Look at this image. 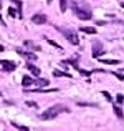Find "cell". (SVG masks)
<instances>
[{
  "instance_id": "obj_19",
  "label": "cell",
  "mask_w": 124,
  "mask_h": 131,
  "mask_svg": "<svg viewBox=\"0 0 124 131\" xmlns=\"http://www.w3.org/2000/svg\"><path fill=\"white\" fill-rule=\"evenodd\" d=\"M13 126H15V128H18V129H23V131H27L28 128H27V126H22V125H17V123H12Z\"/></svg>"
},
{
  "instance_id": "obj_5",
  "label": "cell",
  "mask_w": 124,
  "mask_h": 131,
  "mask_svg": "<svg viewBox=\"0 0 124 131\" xmlns=\"http://www.w3.org/2000/svg\"><path fill=\"white\" fill-rule=\"evenodd\" d=\"M32 22L36 23V25H43V23H46V15L45 13H36V15L32 17Z\"/></svg>"
},
{
  "instance_id": "obj_8",
  "label": "cell",
  "mask_w": 124,
  "mask_h": 131,
  "mask_svg": "<svg viewBox=\"0 0 124 131\" xmlns=\"http://www.w3.org/2000/svg\"><path fill=\"white\" fill-rule=\"evenodd\" d=\"M17 51H18V53L22 55V57L28 58V60H36V55H33L32 51H23V50H20V48H18V50H17Z\"/></svg>"
},
{
  "instance_id": "obj_22",
  "label": "cell",
  "mask_w": 124,
  "mask_h": 131,
  "mask_svg": "<svg viewBox=\"0 0 124 131\" xmlns=\"http://www.w3.org/2000/svg\"><path fill=\"white\" fill-rule=\"evenodd\" d=\"M27 105L32 106V108H36V103H35V101H27Z\"/></svg>"
},
{
  "instance_id": "obj_6",
  "label": "cell",
  "mask_w": 124,
  "mask_h": 131,
  "mask_svg": "<svg viewBox=\"0 0 124 131\" xmlns=\"http://www.w3.org/2000/svg\"><path fill=\"white\" fill-rule=\"evenodd\" d=\"M0 65L3 67V70H5V71H13L17 68V65L13 63V61H8V60H0Z\"/></svg>"
},
{
  "instance_id": "obj_16",
  "label": "cell",
  "mask_w": 124,
  "mask_h": 131,
  "mask_svg": "<svg viewBox=\"0 0 124 131\" xmlns=\"http://www.w3.org/2000/svg\"><path fill=\"white\" fill-rule=\"evenodd\" d=\"M66 7H68L66 0H60V10H61V12H66Z\"/></svg>"
},
{
  "instance_id": "obj_4",
  "label": "cell",
  "mask_w": 124,
  "mask_h": 131,
  "mask_svg": "<svg viewBox=\"0 0 124 131\" xmlns=\"http://www.w3.org/2000/svg\"><path fill=\"white\" fill-rule=\"evenodd\" d=\"M103 53H104V48H103L101 42H96L94 45H93V57H94V58H99Z\"/></svg>"
},
{
  "instance_id": "obj_7",
  "label": "cell",
  "mask_w": 124,
  "mask_h": 131,
  "mask_svg": "<svg viewBox=\"0 0 124 131\" xmlns=\"http://www.w3.org/2000/svg\"><path fill=\"white\" fill-rule=\"evenodd\" d=\"M48 83H50V81L45 80V78H40V80H33V85H36L38 88H46V86H48Z\"/></svg>"
},
{
  "instance_id": "obj_10",
  "label": "cell",
  "mask_w": 124,
  "mask_h": 131,
  "mask_svg": "<svg viewBox=\"0 0 124 131\" xmlns=\"http://www.w3.org/2000/svg\"><path fill=\"white\" fill-rule=\"evenodd\" d=\"M27 68H28V70L32 71V73L35 75V77H38V75H40V68H36L35 65H32V63H27Z\"/></svg>"
},
{
  "instance_id": "obj_25",
  "label": "cell",
  "mask_w": 124,
  "mask_h": 131,
  "mask_svg": "<svg viewBox=\"0 0 124 131\" xmlns=\"http://www.w3.org/2000/svg\"><path fill=\"white\" fill-rule=\"evenodd\" d=\"M0 8H2V0H0Z\"/></svg>"
},
{
  "instance_id": "obj_3",
  "label": "cell",
  "mask_w": 124,
  "mask_h": 131,
  "mask_svg": "<svg viewBox=\"0 0 124 131\" xmlns=\"http://www.w3.org/2000/svg\"><path fill=\"white\" fill-rule=\"evenodd\" d=\"M61 33H63V37L68 40V42H71L73 45H80V38H78V35H76V32L75 30H68V28H58Z\"/></svg>"
},
{
  "instance_id": "obj_20",
  "label": "cell",
  "mask_w": 124,
  "mask_h": 131,
  "mask_svg": "<svg viewBox=\"0 0 124 131\" xmlns=\"http://www.w3.org/2000/svg\"><path fill=\"white\" fill-rule=\"evenodd\" d=\"M116 101H118L119 105H121V103L124 101V96H122V95H118V96H116Z\"/></svg>"
},
{
  "instance_id": "obj_15",
  "label": "cell",
  "mask_w": 124,
  "mask_h": 131,
  "mask_svg": "<svg viewBox=\"0 0 124 131\" xmlns=\"http://www.w3.org/2000/svg\"><path fill=\"white\" fill-rule=\"evenodd\" d=\"M53 75L55 77H66V78H70V73H65V71H60V70H55Z\"/></svg>"
},
{
  "instance_id": "obj_24",
  "label": "cell",
  "mask_w": 124,
  "mask_h": 131,
  "mask_svg": "<svg viewBox=\"0 0 124 131\" xmlns=\"http://www.w3.org/2000/svg\"><path fill=\"white\" fill-rule=\"evenodd\" d=\"M46 3H51V0H46Z\"/></svg>"
},
{
  "instance_id": "obj_12",
  "label": "cell",
  "mask_w": 124,
  "mask_h": 131,
  "mask_svg": "<svg viewBox=\"0 0 124 131\" xmlns=\"http://www.w3.org/2000/svg\"><path fill=\"white\" fill-rule=\"evenodd\" d=\"M81 32H84V33H89V35H94L96 33V28H91V27H83V28H80Z\"/></svg>"
},
{
  "instance_id": "obj_2",
  "label": "cell",
  "mask_w": 124,
  "mask_h": 131,
  "mask_svg": "<svg viewBox=\"0 0 124 131\" xmlns=\"http://www.w3.org/2000/svg\"><path fill=\"white\" fill-rule=\"evenodd\" d=\"M68 111V108H65V106H61V105H56V106H51V108H48L46 111H43L41 113V119H45V121H48V119H53V118H56L60 113H66Z\"/></svg>"
},
{
  "instance_id": "obj_26",
  "label": "cell",
  "mask_w": 124,
  "mask_h": 131,
  "mask_svg": "<svg viewBox=\"0 0 124 131\" xmlns=\"http://www.w3.org/2000/svg\"><path fill=\"white\" fill-rule=\"evenodd\" d=\"M121 7H124V2H121Z\"/></svg>"
},
{
  "instance_id": "obj_17",
  "label": "cell",
  "mask_w": 124,
  "mask_h": 131,
  "mask_svg": "<svg viewBox=\"0 0 124 131\" xmlns=\"http://www.w3.org/2000/svg\"><path fill=\"white\" fill-rule=\"evenodd\" d=\"M8 15L10 17H18V13L15 12V8H12V7H10V8H8Z\"/></svg>"
},
{
  "instance_id": "obj_14",
  "label": "cell",
  "mask_w": 124,
  "mask_h": 131,
  "mask_svg": "<svg viewBox=\"0 0 124 131\" xmlns=\"http://www.w3.org/2000/svg\"><path fill=\"white\" fill-rule=\"evenodd\" d=\"M23 45H25V47H28V48H32V50H40V47H36V45L32 43L30 40H25V42H23Z\"/></svg>"
},
{
  "instance_id": "obj_1",
  "label": "cell",
  "mask_w": 124,
  "mask_h": 131,
  "mask_svg": "<svg viewBox=\"0 0 124 131\" xmlns=\"http://www.w3.org/2000/svg\"><path fill=\"white\" fill-rule=\"evenodd\" d=\"M71 8H73L75 15L81 20H89L91 18V8L86 5L84 2H71Z\"/></svg>"
},
{
  "instance_id": "obj_13",
  "label": "cell",
  "mask_w": 124,
  "mask_h": 131,
  "mask_svg": "<svg viewBox=\"0 0 124 131\" xmlns=\"http://www.w3.org/2000/svg\"><path fill=\"white\" fill-rule=\"evenodd\" d=\"M114 113H116V116H118V118H122V116H124L122 108H121L119 105H116V106H114Z\"/></svg>"
},
{
  "instance_id": "obj_23",
  "label": "cell",
  "mask_w": 124,
  "mask_h": 131,
  "mask_svg": "<svg viewBox=\"0 0 124 131\" xmlns=\"http://www.w3.org/2000/svg\"><path fill=\"white\" fill-rule=\"evenodd\" d=\"M0 51H3V45H0Z\"/></svg>"
},
{
  "instance_id": "obj_9",
  "label": "cell",
  "mask_w": 124,
  "mask_h": 131,
  "mask_svg": "<svg viewBox=\"0 0 124 131\" xmlns=\"http://www.w3.org/2000/svg\"><path fill=\"white\" fill-rule=\"evenodd\" d=\"M22 85H23L25 88L32 86V85H33V78H32V77H28V75H25V77L22 78Z\"/></svg>"
},
{
  "instance_id": "obj_11",
  "label": "cell",
  "mask_w": 124,
  "mask_h": 131,
  "mask_svg": "<svg viewBox=\"0 0 124 131\" xmlns=\"http://www.w3.org/2000/svg\"><path fill=\"white\" fill-rule=\"evenodd\" d=\"M101 61L106 65H119V60H111V58H101Z\"/></svg>"
},
{
  "instance_id": "obj_18",
  "label": "cell",
  "mask_w": 124,
  "mask_h": 131,
  "mask_svg": "<svg viewBox=\"0 0 124 131\" xmlns=\"http://www.w3.org/2000/svg\"><path fill=\"white\" fill-rule=\"evenodd\" d=\"M101 95H103V96H104V98H106V100H109V101H111V100H113V98H111V95H109V93H108V91H101Z\"/></svg>"
},
{
  "instance_id": "obj_21",
  "label": "cell",
  "mask_w": 124,
  "mask_h": 131,
  "mask_svg": "<svg viewBox=\"0 0 124 131\" xmlns=\"http://www.w3.org/2000/svg\"><path fill=\"white\" fill-rule=\"evenodd\" d=\"M46 42H48V43H50V45H53V47H56V48H61V47H60V45H58L56 42H53V40H46Z\"/></svg>"
}]
</instances>
